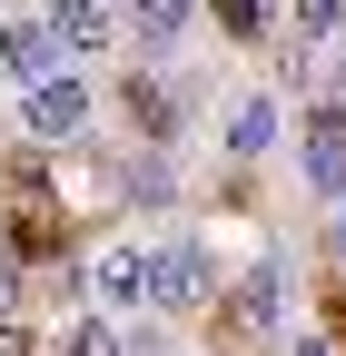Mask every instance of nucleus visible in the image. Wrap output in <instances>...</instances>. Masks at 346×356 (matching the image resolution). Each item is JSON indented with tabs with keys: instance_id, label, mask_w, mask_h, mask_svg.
I'll return each instance as SVG.
<instances>
[{
	"instance_id": "f257e3e1",
	"label": "nucleus",
	"mask_w": 346,
	"mask_h": 356,
	"mask_svg": "<svg viewBox=\"0 0 346 356\" xmlns=\"http://www.w3.org/2000/svg\"><path fill=\"white\" fill-rule=\"evenodd\" d=\"M198 317H208V356L277 346V327H287V267L257 257V267H238V277H218V297H208Z\"/></svg>"
},
{
	"instance_id": "f03ea898",
	"label": "nucleus",
	"mask_w": 346,
	"mask_h": 356,
	"mask_svg": "<svg viewBox=\"0 0 346 356\" xmlns=\"http://www.w3.org/2000/svg\"><path fill=\"white\" fill-rule=\"evenodd\" d=\"M297 168H307V188H317L327 208L346 198V99H336V89L297 109Z\"/></svg>"
},
{
	"instance_id": "7ed1b4c3",
	"label": "nucleus",
	"mask_w": 346,
	"mask_h": 356,
	"mask_svg": "<svg viewBox=\"0 0 346 356\" xmlns=\"http://www.w3.org/2000/svg\"><path fill=\"white\" fill-rule=\"evenodd\" d=\"M218 277H228V267L208 257L198 238H179V248H158V257H149V297H158V307H179V317L218 297Z\"/></svg>"
},
{
	"instance_id": "20e7f679",
	"label": "nucleus",
	"mask_w": 346,
	"mask_h": 356,
	"mask_svg": "<svg viewBox=\"0 0 346 356\" xmlns=\"http://www.w3.org/2000/svg\"><path fill=\"white\" fill-rule=\"evenodd\" d=\"M20 119H30V139L50 149V139H79L90 129V89H79L69 70H40L30 79V99H20Z\"/></svg>"
},
{
	"instance_id": "39448f33",
	"label": "nucleus",
	"mask_w": 346,
	"mask_h": 356,
	"mask_svg": "<svg viewBox=\"0 0 346 356\" xmlns=\"http://www.w3.org/2000/svg\"><path fill=\"white\" fill-rule=\"evenodd\" d=\"M119 119L139 129L149 149H168V139H179V119H188V99H179V89H168V79H149V70H129V79H119Z\"/></svg>"
},
{
	"instance_id": "423d86ee",
	"label": "nucleus",
	"mask_w": 346,
	"mask_h": 356,
	"mask_svg": "<svg viewBox=\"0 0 346 356\" xmlns=\"http://www.w3.org/2000/svg\"><path fill=\"white\" fill-rule=\"evenodd\" d=\"M188 20H198V0H119V40H139L149 60H158V50H179Z\"/></svg>"
},
{
	"instance_id": "0eeeda50",
	"label": "nucleus",
	"mask_w": 346,
	"mask_h": 356,
	"mask_svg": "<svg viewBox=\"0 0 346 356\" xmlns=\"http://www.w3.org/2000/svg\"><path fill=\"white\" fill-rule=\"evenodd\" d=\"M40 20H50L60 50H109V40H119V10H109V0H50Z\"/></svg>"
},
{
	"instance_id": "6e6552de",
	"label": "nucleus",
	"mask_w": 346,
	"mask_h": 356,
	"mask_svg": "<svg viewBox=\"0 0 346 356\" xmlns=\"http://www.w3.org/2000/svg\"><path fill=\"white\" fill-rule=\"evenodd\" d=\"M0 70H10V79L60 70V40H50V20H0Z\"/></svg>"
},
{
	"instance_id": "1a4fd4ad",
	"label": "nucleus",
	"mask_w": 346,
	"mask_h": 356,
	"mask_svg": "<svg viewBox=\"0 0 346 356\" xmlns=\"http://www.w3.org/2000/svg\"><path fill=\"white\" fill-rule=\"evenodd\" d=\"M267 10L277 0H208V20H218L228 50H267Z\"/></svg>"
},
{
	"instance_id": "9d476101",
	"label": "nucleus",
	"mask_w": 346,
	"mask_h": 356,
	"mask_svg": "<svg viewBox=\"0 0 346 356\" xmlns=\"http://www.w3.org/2000/svg\"><path fill=\"white\" fill-rule=\"evenodd\" d=\"M99 297H109V307L149 297V257H139V248H109V257H99Z\"/></svg>"
},
{
	"instance_id": "9b49d317",
	"label": "nucleus",
	"mask_w": 346,
	"mask_h": 356,
	"mask_svg": "<svg viewBox=\"0 0 346 356\" xmlns=\"http://www.w3.org/2000/svg\"><path fill=\"white\" fill-rule=\"evenodd\" d=\"M267 139H277V99H238V119H228V149H238V159H257Z\"/></svg>"
},
{
	"instance_id": "f8f14e48",
	"label": "nucleus",
	"mask_w": 346,
	"mask_h": 356,
	"mask_svg": "<svg viewBox=\"0 0 346 356\" xmlns=\"http://www.w3.org/2000/svg\"><path fill=\"white\" fill-rule=\"evenodd\" d=\"M60 356H129V337H119L109 317H69V327H60Z\"/></svg>"
},
{
	"instance_id": "ddd939ff",
	"label": "nucleus",
	"mask_w": 346,
	"mask_h": 356,
	"mask_svg": "<svg viewBox=\"0 0 346 356\" xmlns=\"http://www.w3.org/2000/svg\"><path fill=\"white\" fill-rule=\"evenodd\" d=\"M129 208H168L179 198V178H168V159H129V188H119Z\"/></svg>"
},
{
	"instance_id": "4468645a",
	"label": "nucleus",
	"mask_w": 346,
	"mask_h": 356,
	"mask_svg": "<svg viewBox=\"0 0 346 356\" xmlns=\"http://www.w3.org/2000/svg\"><path fill=\"white\" fill-rule=\"evenodd\" d=\"M297 40H346V0H297Z\"/></svg>"
},
{
	"instance_id": "2eb2a0df",
	"label": "nucleus",
	"mask_w": 346,
	"mask_h": 356,
	"mask_svg": "<svg viewBox=\"0 0 346 356\" xmlns=\"http://www.w3.org/2000/svg\"><path fill=\"white\" fill-rule=\"evenodd\" d=\"M20 267H30V257H20L10 238H0V317H10V297H20Z\"/></svg>"
},
{
	"instance_id": "dca6fc26",
	"label": "nucleus",
	"mask_w": 346,
	"mask_h": 356,
	"mask_svg": "<svg viewBox=\"0 0 346 356\" xmlns=\"http://www.w3.org/2000/svg\"><path fill=\"white\" fill-rule=\"evenodd\" d=\"M0 356H40V337H30L20 317H0Z\"/></svg>"
},
{
	"instance_id": "f3484780",
	"label": "nucleus",
	"mask_w": 346,
	"mask_h": 356,
	"mask_svg": "<svg viewBox=\"0 0 346 356\" xmlns=\"http://www.w3.org/2000/svg\"><path fill=\"white\" fill-rule=\"evenodd\" d=\"M327 267L346 277V198H336V218H327Z\"/></svg>"
},
{
	"instance_id": "a211bd4d",
	"label": "nucleus",
	"mask_w": 346,
	"mask_h": 356,
	"mask_svg": "<svg viewBox=\"0 0 346 356\" xmlns=\"http://www.w3.org/2000/svg\"><path fill=\"white\" fill-rule=\"evenodd\" d=\"M277 346H287V356H336V346H327V327H317V337H277Z\"/></svg>"
},
{
	"instance_id": "6ab92c4d",
	"label": "nucleus",
	"mask_w": 346,
	"mask_h": 356,
	"mask_svg": "<svg viewBox=\"0 0 346 356\" xmlns=\"http://www.w3.org/2000/svg\"><path fill=\"white\" fill-rule=\"evenodd\" d=\"M336 99H346V60H336Z\"/></svg>"
}]
</instances>
